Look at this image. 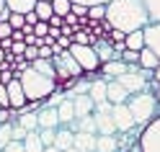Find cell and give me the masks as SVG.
<instances>
[{
	"label": "cell",
	"instance_id": "cell-41",
	"mask_svg": "<svg viewBox=\"0 0 160 152\" xmlns=\"http://www.w3.org/2000/svg\"><path fill=\"white\" fill-rule=\"evenodd\" d=\"M0 152H26V147H23V142H18V139H13L11 145H5Z\"/></svg>",
	"mask_w": 160,
	"mask_h": 152
},
{
	"label": "cell",
	"instance_id": "cell-53",
	"mask_svg": "<svg viewBox=\"0 0 160 152\" xmlns=\"http://www.w3.org/2000/svg\"><path fill=\"white\" fill-rule=\"evenodd\" d=\"M155 98H158V103H160V85H158V90H155Z\"/></svg>",
	"mask_w": 160,
	"mask_h": 152
},
{
	"label": "cell",
	"instance_id": "cell-37",
	"mask_svg": "<svg viewBox=\"0 0 160 152\" xmlns=\"http://www.w3.org/2000/svg\"><path fill=\"white\" fill-rule=\"evenodd\" d=\"M26 134H28V129H26V126H21L18 121H13V139L23 142V139H26Z\"/></svg>",
	"mask_w": 160,
	"mask_h": 152
},
{
	"label": "cell",
	"instance_id": "cell-42",
	"mask_svg": "<svg viewBox=\"0 0 160 152\" xmlns=\"http://www.w3.org/2000/svg\"><path fill=\"white\" fill-rule=\"evenodd\" d=\"M39 57H42V59H52V57H54V47L42 44V47H39Z\"/></svg>",
	"mask_w": 160,
	"mask_h": 152
},
{
	"label": "cell",
	"instance_id": "cell-38",
	"mask_svg": "<svg viewBox=\"0 0 160 152\" xmlns=\"http://www.w3.org/2000/svg\"><path fill=\"white\" fill-rule=\"evenodd\" d=\"M0 108H11V98H8V85L0 83Z\"/></svg>",
	"mask_w": 160,
	"mask_h": 152
},
{
	"label": "cell",
	"instance_id": "cell-20",
	"mask_svg": "<svg viewBox=\"0 0 160 152\" xmlns=\"http://www.w3.org/2000/svg\"><path fill=\"white\" fill-rule=\"evenodd\" d=\"M39 0H5V5H8V11L11 13H28V11H34Z\"/></svg>",
	"mask_w": 160,
	"mask_h": 152
},
{
	"label": "cell",
	"instance_id": "cell-27",
	"mask_svg": "<svg viewBox=\"0 0 160 152\" xmlns=\"http://www.w3.org/2000/svg\"><path fill=\"white\" fill-rule=\"evenodd\" d=\"M34 11H36V16H39V21H49V18L54 16V8H52V3H49V0H39Z\"/></svg>",
	"mask_w": 160,
	"mask_h": 152
},
{
	"label": "cell",
	"instance_id": "cell-5",
	"mask_svg": "<svg viewBox=\"0 0 160 152\" xmlns=\"http://www.w3.org/2000/svg\"><path fill=\"white\" fill-rule=\"evenodd\" d=\"M139 145H142V152H160V116H155L142 129Z\"/></svg>",
	"mask_w": 160,
	"mask_h": 152
},
{
	"label": "cell",
	"instance_id": "cell-4",
	"mask_svg": "<svg viewBox=\"0 0 160 152\" xmlns=\"http://www.w3.org/2000/svg\"><path fill=\"white\" fill-rule=\"evenodd\" d=\"M70 52H72V57L80 62V67H83L85 72H101L103 62H101V57H98L93 44H78V42H72Z\"/></svg>",
	"mask_w": 160,
	"mask_h": 152
},
{
	"label": "cell",
	"instance_id": "cell-7",
	"mask_svg": "<svg viewBox=\"0 0 160 152\" xmlns=\"http://www.w3.org/2000/svg\"><path fill=\"white\" fill-rule=\"evenodd\" d=\"M114 121H116V131H132L137 126L127 103H114Z\"/></svg>",
	"mask_w": 160,
	"mask_h": 152
},
{
	"label": "cell",
	"instance_id": "cell-40",
	"mask_svg": "<svg viewBox=\"0 0 160 152\" xmlns=\"http://www.w3.org/2000/svg\"><path fill=\"white\" fill-rule=\"evenodd\" d=\"M34 34H36L39 39H44V36L49 34V21H39V23L34 26Z\"/></svg>",
	"mask_w": 160,
	"mask_h": 152
},
{
	"label": "cell",
	"instance_id": "cell-48",
	"mask_svg": "<svg viewBox=\"0 0 160 152\" xmlns=\"http://www.w3.org/2000/svg\"><path fill=\"white\" fill-rule=\"evenodd\" d=\"M129 152H142V145H139V139L134 142V145H132V147H129Z\"/></svg>",
	"mask_w": 160,
	"mask_h": 152
},
{
	"label": "cell",
	"instance_id": "cell-19",
	"mask_svg": "<svg viewBox=\"0 0 160 152\" xmlns=\"http://www.w3.org/2000/svg\"><path fill=\"white\" fill-rule=\"evenodd\" d=\"M127 49H137V52H142L145 49V28H137V31H129L127 39H124Z\"/></svg>",
	"mask_w": 160,
	"mask_h": 152
},
{
	"label": "cell",
	"instance_id": "cell-13",
	"mask_svg": "<svg viewBox=\"0 0 160 152\" xmlns=\"http://www.w3.org/2000/svg\"><path fill=\"white\" fill-rule=\"evenodd\" d=\"M91 98L96 103H101V101H108V77H96L91 80Z\"/></svg>",
	"mask_w": 160,
	"mask_h": 152
},
{
	"label": "cell",
	"instance_id": "cell-9",
	"mask_svg": "<svg viewBox=\"0 0 160 152\" xmlns=\"http://www.w3.org/2000/svg\"><path fill=\"white\" fill-rule=\"evenodd\" d=\"M145 47H150L160 57V23L158 21H150L145 26Z\"/></svg>",
	"mask_w": 160,
	"mask_h": 152
},
{
	"label": "cell",
	"instance_id": "cell-2",
	"mask_svg": "<svg viewBox=\"0 0 160 152\" xmlns=\"http://www.w3.org/2000/svg\"><path fill=\"white\" fill-rule=\"evenodd\" d=\"M18 80H21V85L26 90V98L28 101H44L47 96H52L57 88H62V85L57 83V77H49L44 72H39V70L31 67V65L18 75Z\"/></svg>",
	"mask_w": 160,
	"mask_h": 152
},
{
	"label": "cell",
	"instance_id": "cell-1",
	"mask_svg": "<svg viewBox=\"0 0 160 152\" xmlns=\"http://www.w3.org/2000/svg\"><path fill=\"white\" fill-rule=\"evenodd\" d=\"M106 21L111 23V28L129 34V31H137V28H145L152 18H150L145 0H108Z\"/></svg>",
	"mask_w": 160,
	"mask_h": 152
},
{
	"label": "cell",
	"instance_id": "cell-28",
	"mask_svg": "<svg viewBox=\"0 0 160 152\" xmlns=\"http://www.w3.org/2000/svg\"><path fill=\"white\" fill-rule=\"evenodd\" d=\"M57 131H59V126H57V129H54V126L39 129V137H42V142H44V147H52L54 142H57Z\"/></svg>",
	"mask_w": 160,
	"mask_h": 152
},
{
	"label": "cell",
	"instance_id": "cell-33",
	"mask_svg": "<svg viewBox=\"0 0 160 152\" xmlns=\"http://www.w3.org/2000/svg\"><path fill=\"white\" fill-rule=\"evenodd\" d=\"M145 5H147V11H150V18L160 23V0H145Z\"/></svg>",
	"mask_w": 160,
	"mask_h": 152
},
{
	"label": "cell",
	"instance_id": "cell-36",
	"mask_svg": "<svg viewBox=\"0 0 160 152\" xmlns=\"http://www.w3.org/2000/svg\"><path fill=\"white\" fill-rule=\"evenodd\" d=\"M70 13H72L78 21H80V18H88V5H83V3H72V11H70Z\"/></svg>",
	"mask_w": 160,
	"mask_h": 152
},
{
	"label": "cell",
	"instance_id": "cell-51",
	"mask_svg": "<svg viewBox=\"0 0 160 152\" xmlns=\"http://www.w3.org/2000/svg\"><path fill=\"white\" fill-rule=\"evenodd\" d=\"M155 80H158V83H160V65L155 67Z\"/></svg>",
	"mask_w": 160,
	"mask_h": 152
},
{
	"label": "cell",
	"instance_id": "cell-18",
	"mask_svg": "<svg viewBox=\"0 0 160 152\" xmlns=\"http://www.w3.org/2000/svg\"><path fill=\"white\" fill-rule=\"evenodd\" d=\"M75 145V131H70L67 126H59V131H57V142H54V147H59V150H70Z\"/></svg>",
	"mask_w": 160,
	"mask_h": 152
},
{
	"label": "cell",
	"instance_id": "cell-35",
	"mask_svg": "<svg viewBox=\"0 0 160 152\" xmlns=\"http://www.w3.org/2000/svg\"><path fill=\"white\" fill-rule=\"evenodd\" d=\"M8 21H11L13 28H23L26 26V16L23 13H11V16H8Z\"/></svg>",
	"mask_w": 160,
	"mask_h": 152
},
{
	"label": "cell",
	"instance_id": "cell-31",
	"mask_svg": "<svg viewBox=\"0 0 160 152\" xmlns=\"http://www.w3.org/2000/svg\"><path fill=\"white\" fill-rule=\"evenodd\" d=\"M70 93H75V96H80V93H91V80H88L85 75H83V77H78Z\"/></svg>",
	"mask_w": 160,
	"mask_h": 152
},
{
	"label": "cell",
	"instance_id": "cell-14",
	"mask_svg": "<svg viewBox=\"0 0 160 152\" xmlns=\"http://www.w3.org/2000/svg\"><path fill=\"white\" fill-rule=\"evenodd\" d=\"M127 70H129V65H127V62H122V59H108V62H103V65H101V75L111 80V77L124 75Z\"/></svg>",
	"mask_w": 160,
	"mask_h": 152
},
{
	"label": "cell",
	"instance_id": "cell-56",
	"mask_svg": "<svg viewBox=\"0 0 160 152\" xmlns=\"http://www.w3.org/2000/svg\"><path fill=\"white\" fill-rule=\"evenodd\" d=\"M124 152H129V150H124Z\"/></svg>",
	"mask_w": 160,
	"mask_h": 152
},
{
	"label": "cell",
	"instance_id": "cell-22",
	"mask_svg": "<svg viewBox=\"0 0 160 152\" xmlns=\"http://www.w3.org/2000/svg\"><path fill=\"white\" fill-rule=\"evenodd\" d=\"M158 65H160V57H158L150 47H145L142 52H139V67H145V70H155Z\"/></svg>",
	"mask_w": 160,
	"mask_h": 152
},
{
	"label": "cell",
	"instance_id": "cell-32",
	"mask_svg": "<svg viewBox=\"0 0 160 152\" xmlns=\"http://www.w3.org/2000/svg\"><path fill=\"white\" fill-rule=\"evenodd\" d=\"M52 8H54L57 16H67L72 11V0H52Z\"/></svg>",
	"mask_w": 160,
	"mask_h": 152
},
{
	"label": "cell",
	"instance_id": "cell-16",
	"mask_svg": "<svg viewBox=\"0 0 160 152\" xmlns=\"http://www.w3.org/2000/svg\"><path fill=\"white\" fill-rule=\"evenodd\" d=\"M96 111V101L91 98V93H80L75 96V114L78 116H88Z\"/></svg>",
	"mask_w": 160,
	"mask_h": 152
},
{
	"label": "cell",
	"instance_id": "cell-11",
	"mask_svg": "<svg viewBox=\"0 0 160 152\" xmlns=\"http://www.w3.org/2000/svg\"><path fill=\"white\" fill-rule=\"evenodd\" d=\"M93 116H96L98 134H116V121H114V114H101V111H93Z\"/></svg>",
	"mask_w": 160,
	"mask_h": 152
},
{
	"label": "cell",
	"instance_id": "cell-54",
	"mask_svg": "<svg viewBox=\"0 0 160 152\" xmlns=\"http://www.w3.org/2000/svg\"><path fill=\"white\" fill-rule=\"evenodd\" d=\"M65 152H80V150H78V147L72 145V147H70V150H65Z\"/></svg>",
	"mask_w": 160,
	"mask_h": 152
},
{
	"label": "cell",
	"instance_id": "cell-17",
	"mask_svg": "<svg viewBox=\"0 0 160 152\" xmlns=\"http://www.w3.org/2000/svg\"><path fill=\"white\" fill-rule=\"evenodd\" d=\"M96 152H119V137L116 134H98Z\"/></svg>",
	"mask_w": 160,
	"mask_h": 152
},
{
	"label": "cell",
	"instance_id": "cell-10",
	"mask_svg": "<svg viewBox=\"0 0 160 152\" xmlns=\"http://www.w3.org/2000/svg\"><path fill=\"white\" fill-rule=\"evenodd\" d=\"M39 114V129H47V126H62L59 124V114H57V108H52V106H42L36 111Z\"/></svg>",
	"mask_w": 160,
	"mask_h": 152
},
{
	"label": "cell",
	"instance_id": "cell-57",
	"mask_svg": "<svg viewBox=\"0 0 160 152\" xmlns=\"http://www.w3.org/2000/svg\"><path fill=\"white\" fill-rule=\"evenodd\" d=\"M49 3H52V0H49Z\"/></svg>",
	"mask_w": 160,
	"mask_h": 152
},
{
	"label": "cell",
	"instance_id": "cell-21",
	"mask_svg": "<svg viewBox=\"0 0 160 152\" xmlns=\"http://www.w3.org/2000/svg\"><path fill=\"white\" fill-rule=\"evenodd\" d=\"M93 47H96L98 57H101V62H108V59H114V57H116L114 44L108 42V39H98V42H93Z\"/></svg>",
	"mask_w": 160,
	"mask_h": 152
},
{
	"label": "cell",
	"instance_id": "cell-34",
	"mask_svg": "<svg viewBox=\"0 0 160 152\" xmlns=\"http://www.w3.org/2000/svg\"><path fill=\"white\" fill-rule=\"evenodd\" d=\"M122 62H127V65H139V52H137V49H124V52H122Z\"/></svg>",
	"mask_w": 160,
	"mask_h": 152
},
{
	"label": "cell",
	"instance_id": "cell-43",
	"mask_svg": "<svg viewBox=\"0 0 160 152\" xmlns=\"http://www.w3.org/2000/svg\"><path fill=\"white\" fill-rule=\"evenodd\" d=\"M13 34V26H11V21H0V39H8Z\"/></svg>",
	"mask_w": 160,
	"mask_h": 152
},
{
	"label": "cell",
	"instance_id": "cell-39",
	"mask_svg": "<svg viewBox=\"0 0 160 152\" xmlns=\"http://www.w3.org/2000/svg\"><path fill=\"white\" fill-rule=\"evenodd\" d=\"M23 57L28 59V62L39 59V47H36V44H26V52H23Z\"/></svg>",
	"mask_w": 160,
	"mask_h": 152
},
{
	"label": "cell",
	"instance_id": "cell-50",
	"mask_svg": "<svg viewBox=\"0 0 160 152\" xmlns=\"http://www.w3.org/2000/svg\"><path fill=\"white\" fill-rule=\"evenodd\" d=\"M44 152H62V150H59V147H54V145H52V147H44Z\"/></svg>",
	"mask_w": 160,
	"mask_h": 152
},
{
	"label": "cell",
	"instance_id": "cell-55",
	"mask_svg": "<svg viewBox=\"0 0 160 152\" xmlns=\"http://www.w3.org/2000/svg\"><path fill=\"white\" fill-rule=\"evenodd\" d=\"M0 83H3V70H0Z\"/></svg>",
	"mask_w": 160,
	"mask_h": 152
},
{
	"label": "cell",
	"instance_id": "cell-23",
	"mask_svg": "<svg viewBox=\"0 0 160 152\" xmlns=\"http://www.w3.org/2000/svg\"><path fill=\"white\" fill-rule=\"evenodd\" d=\"M23 147H26V152H44V142H42V137H39V129L26 134Z\"/></svg>",
	"mask_w": 160,
	"mask_h": 152
},
{
	"label": "cell",
	"instance_id": "cell-8",
	"mask_svg": "<svg viewBox=\"0 0 160 152\" xmlns=\"http://www.w3.org/2000/svg\"><path fill=\"white\" fill-rule=\"evenodd\" d=\"M8 85V98H11V108H23L28 103V98H26V90L21 85V80L13 77L11 83H5Z\"/></svg>",
	"mask_w": 160,
	"mask_h": 152
},
{
	"label": "cell",
	"instance_id": "cell-29",
	"mask_svg": "<svg viewBox=\"0 0 160 152\" xmlns=\"http://www.w3.org/2000/svg\"><path fill=\"white\" fill-rule=\"evenodd\" d=\"M88 21H93V23L106 21V5H91L88 8Z\"/></svg>",
	"mask_w": 160,
	"mask_h": 152
},
{
	"label": "cell",
	"instance_id": "cell-49",
	"mask_svg": "<svg viewBox=\"0 0 160 152\" xmlns=\"http://www.w3.org/2000/svg\"><path fill=\"white\" fill-rule=\"evenodd\" d=\"M5 59H8V52H5V49H3V47H0V65H3V62H5Z\"/></svg>",
	"mask_w": 160,
	"mask_h": 152
},
{
	"label": "cell",
	"instance_id": "cell-46",
	"mask_svg": "<svg viewBox=\"0 0 160 152\" xmlns=\"http://www.w3.org/2000/svg\"><path fill=\"white\" fill-rule=\"evenodd\" d=\"M72 3H83V5H88V8H91V5H106L108 0H72Z\"/></svg>",
	"mask_w": 160,
	"mask_h": 152
},
{
	"label": "cell",
	"instance_id": "cell-24",
	"mask_svg": "<svg viewBox=\"0 0 160 152\" xmlns=\"http://www.w3.org/2000/svg\"><path fill=\"white\" fill-rule=\"evenodd\" d=\"M16 121H18L21 126H26L28 131H36V129H39V114H36V111H28V114H21V116H18Z\"/></svg>",
	"mask_w": 160,
	"mask_h": 152
},
{
	"label": "cell",
	"instance_id": "cell-12",
	"mask_svg": "<svg viewBox=\"0 0 160 152\" xmlns=\"http://www.w3.org/2000/svg\"><path fill=\"white\" fill-rule=\"evenodd\" d=\"M108 101H111V103H127L129 101V90L119 83L116 77L108 80Z\"/></svg>",
	"mask_w": 160,
	"mask_h": 152
},
{
	"label": "cell",
	"instance_id": "cell-6",
	"mask_svg": "<svg viewBox=\"0 0 160 152\" xmlns=\"http://www.w3.org/2000/svg\"><path fill=\"white\" fill-rule=\"evenodd\" d=\"M116 80L129 90V96H132V93H142V90H150V83H147L139 72H134V70H127V72L119 75Z\"/></svg>",
	"mask_w": 160,
	"mask_h": 152
},
{
	"label": "cell",
	"instance_id": "cell-26",
	"mask_svg": "<svg viewBox=\"0 0 160 152\" xmlns=\"http://www.w3.org/2000/svg\"><path fill=\"white\" fill-rule=\"evenodd\" d=\"M31 67H36L39 72H44V75H49V77H57V70H54V62H52V59H42V57H39V59L31 62Z\"/></svg>",
	"mask_w": 160,
	"mask_h": 152
},
{
	"label": "cell",
	"instance_id": "cell-45",
	"mask_svg": "<svg viewBox=\"0 0 160 152\" xmlns=\"http://www.w3.org/2000/svg\"><path fill=\"white\" fill-rule=\"evenodd\" d=\"M57 47H59V49H70V47H72V36H65V34H62V36L57 39Z\"/></svg>",
	"mask_w": 160,
	"mask_h": 152
},
{
	"label": "cell",
	"instance_id": "cell-25",
	"mask_svg": "<svg viewBox=\"0 0 160 152\" xmlns=\"http://www.w3.org/2000/svg\"><path fill=\"white\" fill-rule=\"evenodd\" d=\"M78 131H91V134H98L96 116H93V114H88V116H78Z\"/></svg>",
	"mask_w": 160,
	"mask_h": 152
},
{
	"label": "cell",
	"instance_id": "cell-44",
	"mask_svg": "<svg viewBox=\"0 0 160 152\" xmlns=\"http://www.w3.org/2000/svg\"><path fill=\"white\" fill-rule=\"evenodd\" d=\"M11 52H13L16 57H23V52H26V42H13Z\"/></svg>",
	"mask_w": 160,
	"mask_h": 152
},
{
	"label": "cell",
	"instance_id": "cell-52",
	"mask_svg": "<svg viewBox=\"0 0 160 152\" xmlns=\"http://www.w3.org/2000/svg\"><path fill=\"white\" fill-rule=\"evenodd\" d=\"M3 11H5V0H0V16H3Z\"/></svg>",
	"mask_w": 160,
	"mask_h": 152
},
{
	"label": "cell",
	"instance_id": "cell-15",
	"mask_svg": "<svg viewBox=\"0 0 160 152\" xmlns=\"http://www.w3.org/2000/svg\"><path fill=\"white\" fill-rule=\"evenodd\" d=\"M96 139H98V134H91V131H75V147L80 152H96Z\"/></svg>",
	"mask_w": 160,
	"mask_h": 152
},
{
	"label": "cell",
	"instance_id": "cell-3",
	"mask_svg": "<svg viewBox=\"0 0 160 152\" xmlns=\"http://www.w3.org/2000/svg\"><path fill=\"white\" fill-rule=\"evenodd\" d=\"M127 106H129V111H132V116H134V124L142 126V129H145L155 116H160V103H158V98H155L152 90L132 93L129 101H127Z\"/></svg>",
	"mask_w": 160,
	"mask_h": 152
},
{
	"label": "cell",
	"instance_id": "cell-30",
	"mask_svg": "<svg viewBox=\"0 0 160 152\" xmlns=\"http://www.w3.org/2000/svg\"><path fill=\"white\" fill-rule=\"evenodd\" d=\"M65 98H67V93H65L62 88H57V90H54L52 96H47V98H44V106H52V108H57V106L62 103Z\"/></svg>",
	"mask_w": 160,
	"mask_h": 152
},
{
	"label": "cell",
	"instance_id": "cell-47",
	"mask_svg": "<svg viewBox=\"0 0 160 152\" xmlns=\"http://www.w3.org/2000/svg\"><path fill=\"white\" fill-rule=\"evenodd\" d=\"M62 23H65V16H57L54 13L52 18H49V26H62Z\"/></svg>",
	"mask_w": 160,
	"mask_h": 152
}]
</instances>
